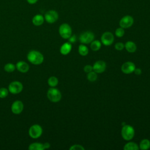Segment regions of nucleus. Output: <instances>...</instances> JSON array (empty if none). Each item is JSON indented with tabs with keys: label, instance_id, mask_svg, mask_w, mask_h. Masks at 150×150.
<instances>
[{
	"label": "nucleus",
	"instance_id": "nucleus-1",
	"mask_svg": "<svg viewBox=\"0 0 150 150\" xmlns=\"http://www.w3.org/2000/svg\"><path fill=\"white\" fill-rule=\"evenodd\" d=\"M28 60L34 65H39L44 60V56L39 51L33 50H30L27 54Z\"/></svg>",
	"mask_w": 150,
	"mask_h": 150
},
{
	"label": "nucleus",
	"instance_id": "nucleus-2",
	"mask_svg": "<svg viewBox=\"0 0 150 150\" xmlns=\"http://www.w3.org/2000/svg\"><path fill=\"white\" fill-rule=\"evenodd\" d=\"M135 135V130L134 128L129 125H124L121 129V136L122 138L126 141L132 139Z\"/></svg>",
	"mask_w": 150,
	"mask_h": 150
},
{
	"label": "nucleus",
	"instance_id": "nucleus-3",
	"mask_svg": "<svg viewBox=\"0 0 150 150\" xmlns=\"http://www.w3.org/2000/svg\"><path fill=\"white\" fill-rule=\"evenodd\" d=\"M47 97L50 101L53 103H57L61 100L62 94L57 88L51 87L47 90Z\"/></svg>",
	"mask_w": 150,
	"mask_h": 150
},
{
	"label": "nucleus",
	"instance_id": "nucleus-4",
	"mask_svg": "<svg viewBox=\"0 0 150 150\" xmlns=\"http://www.w3.org/2000/svg\"><path fill=\"white\" fill-rule=\"evenodd\" d=\"M59 33L63 39H68L72 35V29L68 23H63L59 26Z\"/></svg>",
	"mask_w": 150,
	"mask_h": 150
},
{
	"label": "nucleus",
	"instance_id": "nucleus-5",
	"mask_svg": "<svg viewBox=\"0 0 150 150\" xmlns=\"http://www.w3.org/2000/svg\"><path fill=\"white\" fill-rule=\"evenodd\" d=\"M28 132L30 138L33 139H37L42 135L43 133V129L40 125L33 124L30 127Z\"/></svg>",
	"mask_w": 150,
	"mask_h": 150
},
{
	"label": "nucleus",
	"instance_id": "nucleus-6",
	"mask_svg": "<svg viewBox=\"0 0 150 150\" xmlns=\"http://www.w3.org/2000/svg\"><path fill=\"white\" fill-rule=\"evenodd\" d=\"M23 86L21 82L19 81H12L8 86L9 92L13 94H17L20 93L23 90Z\"/></svg>",
	"mask_w": 150,
	"mask_h": 150
},
{
	"label": "nucleus",
	"instance_id": "nucleus-7",
	"mask_svg": "<svg viewBox=\"0 0 150 150\" xmlns=\"http://www.w3.org/2000/svg\"><path fill=\"white\" fill-rule=\"evenodd\" d=\"M94 39V35L91 31H86L81 33L79 36V40L82 44H89Z\"/></svg>",
	"mask_w": 150,
	"mask_h": 150
},
{
	"label": "nucleus",
	"instance_id": "nucleus-8",
	"mask_svg": "<svg viewBox=\"0 0 150 150\" xmlns=\"http://www.w3.org/2000/svg\"><path fill=\"white\" fill-rule=\"evenodd\" d=\"M45 20L49 23H53L59 19V14L55 10L47 11L44 16Z\"/></svg>",
	"mask_w": 150,
	"mask_h": 150
},
{
	"label": "nucleus",
	"instance_id": "nucleus-9",
	"mask_svg": "<svg viewBox=\"0 0 150 150\" xmlns=\"http://www.w3.org/2000/svg\"><path fill=\"white\" fill-rule=\"evenodd\" d=\"M134 20L132 16L130 15H125L123 16L119 22L120 26L124 28L127 29L130 28L134 23Z\"/></svg>",
	"mask_w": 150,
	"mask_h": 150
},
{
	"label": "nucleus",
	"instance_id": "nucleus-10",
	"mask_svg": "<svg viewBox=\"0 0 150 150\" xmlns=\"http://www.w3.org/2000/svg\"><path fill=\"white\" fill-rule=\"evenodd\" d=\"M114 40L113 34L110 32H105L101 37V42L105 46H109L112 44Z\"/></svg>",
	"mask_w": 150,
	"mask_h": 150
},
{
	"label": "nucleus",
	"instance_id": "nucleus-11",
	"mask_svg": "<svg viewBox=\"0 0 150 150\" xmlns=\"http://www.w3.org/2000/svg\"><path fill=\"white\" fill-rule=\"evenodd\" d=\"M24 105L21 100H16L11 105V111L14 114H19L23 110Z\"/></svg>",
	"mask_w": 150,
	"mask_h": 150
},
{
	"label": "nucleus",
	"instance_id": "nucleus-12",
	"mask_svg": "<svg viewBox=\"0 0 150 150\" xmlns=\"http://www.w3.org/2000/svg\"><path fill=\"white\" fill-rule=\"evenodd\" d=\"M135 69V64L131 62H126L121 66V71L125 74H130L134 72Z\"/></svg>",
	"mask_w": 150,
	"mask_h": 150
},
{
	"label": "nucleus",
	"instance_id": "nucleus-13",
	"mask_svg": "<svg viewBox=\"0 0 150 150\" xmlns=\"http://www.w3.org/2000/svg\"><path fill=\"white\" fill-rule=\"evenodd\" d=\"M106 69V63L103 60H98L93 66V70L97 73H101Z\"/></svg>",
	"mask_w": 150,
	"mask_h": 150
},
{
	"label": "nucleus",
	"instance_id": "nucleus-14",
	"mask_svg": "<svg viewBox=\"0 0 150 150\" xmlns=\"http://www.w3.org/2000/svg\"><path fill=\"white\" fill-rule=\"evenodd\" d=\"M16 69L21 73H26L29 70V64L24 61H19L16 64Z\"/></svg>",
	"mask_w": 150,
	"mask_h": 150
},
{
	"label": "nucleus",
	"instance_id": "nucleus-15",
	"mask_svg": "<svg viewBox=\"0 0 150 150\" xmlns=\"http://www.w3.org/2000/svg\"><path fill=\"white\" fill-rule=\"evenodd\" d=\"M45 21V18L44 16L41 14H36L35 15L32 19V23L35 26H40L42 25Z\"/></svg>",
	"mask_w": 150,
	"mask_h": 150
},
{
	"label": "nucleus",
	"instance_id": "nucleus-16",
	"mask_svg": "<svg viewBox=\"0 0 150 150\" xmlns=\"http://www.w3.org/2000/svg\"><path fill=\"white\" fill-rule=\"evenodd\" d=\"M71 48H72V46L70 43L69 42L64 43L61 46L60 49V52L63 55L68 54L70 52Z\"/></svg>",
	"mask_w": 150,
	"mask_h": 150
},
{
	"label": "nucleus",
	"instance_id": "nucleus-17",
	"mask_svg": "<svg viewBox=\"0 0 150 150\" xmlns=\"http://www.w3.org/2000/svg\"><path fill=\"white\" fill-rule=\"evenodd\" d=\"M124 47L129 53H134L136 51L137 46L134 42L128 41L125 43L124 45Z\"/></svg>",
	"mask_w": 150,
	"mask_h": 150
},
{
	"label": "nucleus",
	"instance_id": "nucleus-18",
	"mask_svg": "<svg viewBox=\"0 0 150 150\" xmlns=\"http://www.w3.org/2000/svg\"><path fill=\"white\" fill-rule=\"evenodd\" d=\"M123 149L124 150H138L139 149V146L135 142H129L124 145Z\"/></svg>",
	"mask_w": 150,
	"mask_h": 150
},
{
	"label": "nucleus",
	"instance_id": "nucleus-19",
	"mask_svg": "<svg viewBox=\"0 0 150 150\" xmlns=\"http://www.w3.org/2000/svg\"><path fill=\"white\" fill-rule=\"evenodd\" d=\"M150 148V141L148 139H144L141 140L139 143V148L142 150L148 149Z\"/></svg>",
	"mask_w": 150,
	"mask_h": 150
},
{
	"label": "nucleus",
	"instance_id": "nucleus-20",
	"mask_svg": "<svg viewBox=\"0 0 150 150\" xmlns=\"http://www.w3.org/2000/svg\"><path fill=\"white\" fill-rule=\"evenodd\" d=\"M101 47V43L100 41L96 40H93L90 44V48L93 51L96 52Z\"/></svg>",
	"mask_w": 150,
	"mask_h": 150
},
{
	"label": "nucleus",
	"instance_id": "nucleus-21",
	"mask_svg": "<svg viewBox=\"0 0 150 150\" xmlns=\"http://www.w3.org/2000/svg\"><path fill=\"white\" fill-rule=\"evenodd\" d=\"M29 150H43V144L40 142H33L28 147Z\"/></svg>",
	"mask_w": 150,
	"mask_h": 150
},
{
	"label": "nucleus",
	"instance_id": "nucleus-22",
	"mask_svg": "<svg viewBox=\"0 0 150 150\" xmlns=\"http://www.w3.org/2000/svg\"><path fill=\"white\" fill-rule=\"evenodd\" d=\"M59 83L58 79L55 76H51L47 80V83L51 87H55Z\"/></svg>",
	"mask_w": 150,
	"mask_h": 150
},
{
	"label": "nucleus",
	"instance_id": "nucleus-23",
	"mask_svg": "<svg viewBox=\"0 0 150 150\" xmlns=\"http://www.w3.org/2000/svg\"><path fill=\"white\" fill-rule=\"evenodd\" d=\"M78 51H79V54L83 56H86L88 53V48L87 47V46H86L85 45H84L83 44L79 45V48H78Z\"/></svg>",
	"mask_w": 150,
	"mask_h": 150
},
{
	"label": "nucleus",
	"instance_id": "nucleus-24",
	"mask_svg": "<svg viewBox=\"0 0 150 150\" xmlns=\"http://www.w3.org/2000/svg\"><path fill=\"white\" fill-rule=\"evenodd\" d=\"M4 70L6 71V72H8V73H12L13 71H15V69H16V66L13 64V63H8L7 64H6L5 66H4Z\"/></svg>",
	"mask_w": 150,
	"mask_h": 150
},
{
	"label": "nucleus",
	"instance_id": "nucleus-25",
	"mask_svg": "<svg viewBox=\"0 0 150 150\" xmlns=\"http://www.w3.org/2000/svg\"><path fill=\"white\" fill-rule=\"evenodd\" d=\"M87 79L90 81H95L97 79V73H96L94 71H91L89 73H88V74L87 76Z\"/></svg>",
	"mask_w": 150,
	"mask_h": 150
},
{
	"label": "nucleus",
	"instance_id": "nucleus-26",
	"mask_svg": "<svg viewBox=\"0 0 150 150\" xmlns=\"http://www.w3.org/2000/svg\"><path fill=\"white\" fill-rule=\"evenodd\" d=\"M9 90L8 88L5 87L0 88V98H4L8 95Z\"/></svg>",
	"mask_w": 150,
	"mask_h": 150
},
{
	"label": "nucleus",
	"instance_id": "nucleus-27",
	"mask_svg": "<svg viewBox=\"0 0 150 150\" xmlns=\"http://www.w3.org/2000/svg\"><path fill=\"white\" fill-rule=\"evenodd\" d=\"M124 33H125V31H124V29L121 28V27H120L118 28H117L116 30H115V36L118 38H121L124 35Z\"/></svg>",
	"mask_w": 150,
	"mask_h": 150
},
{
	"label": "nucleus",
	"instance_id": "nucleus-28",
	"mask_svg": "<svg viewBox=\"0 0 150 150\" xmlns=\"http://www.w3.org/2000/svg\"><path fill=\"white\" fill-rule=\"evenodd\" d=\"M69 149L70 150H84V148L81 145L75 144L71 146Z\"/></svg>",
	"mask_w": 150,
	"mask_h": 150
},
{
	"label": "nucleus",
	"instance_id": "nucleus-29",
	"mask_svg": "<svg viewBox=\"0 0 150 150\" xmlns=\"http://www.w3.org/2000/svg\"><path fill=\"white\" fill-rule=\"evenodd\" d=\"M124 48V45L122 42H117L115 45V49L117 50H122Z\"/></svg>",
	"mask_w": 150,
	"mask_h": 150
},
{
	"label": "nucleus",
	"instance_id": "nucleus-30",
	"mask_svg": "<svg viewBox=\"0 0 150 150\" xmlns=\"http://www.w3.org/2000/svg\"><path fill=\"white\" fill-rule=\"evenodd\" d=\"M93 66H91V65H90V64H87V65H86L85 66H84V72H86V73H89V72H90V71H93Z\"/></svg>",
	"mask_w": 150,
	"mask_h": 150
},
{
	"label": "nucleus",
	"instance_id": "nucleus-31",
	"mask_svg": "<svg viewBox=\"0 0 150 150\" xmlns=\"http://www.w3.org/2000/svg\"><path fill=\"white\" fill-rule=\"evenodd\" d=\"M70 43H74L76 40V36L75 35H71V36L68 39Z\"/></svg>",
	"mask_w": 150,
	"mask_h": 150
},
{
	"label": "nucleus",
	"instance_id": "nucleus-32",
	"mask_svg": "<svg viewBox=\"0 0 150 150\" xmlns=\"http://www.w3.org/2000/svg\"><path fill=\"white\" fill-rule=\"evenodd\" d=\"M134 72L136 75H140L142 73V71H141V69L139 68H137V69L135 68Z\"/></svg>",
	"mask_w": 150,
	"mask_h": 150
},
{
	"label": "nucleus",
	"instance_id": "nucleus-33",
	"mask_svg": "<svg viewBox=\"0 0 150 150\" xmlns=\"http://www.w3.org/2000/svg\"><path fill=\"white\" fill-rule=\"evenodd\" d=\"M43 149H47L49 148H50V145L49 142H45L44 144H43Z\"/></svg>",
	"mask_w": 150,
	"mask_h": 150
},
{
	"label": "nucleus",
	"instance_id": "nucleus-34",
	"mask_svg": "<svg viewBox=\"0 0 150 150\" xmlns=\"http://www.w3.org/2000/svg\"><path fill=\"white\" fill-rule=\"evenodd\" d=\"M38 0H26L27 2L30 5H33L35 4Z\"/></svg>",
	"mask_w": 150,
	"mask_h": 150
}]
</instances>
